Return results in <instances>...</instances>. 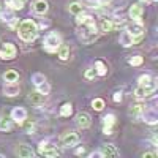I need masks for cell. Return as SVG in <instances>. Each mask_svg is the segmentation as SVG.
<instances>
[{
    "mask_svg": "<svg viewBox=\"0 0 158 158\" xmlns=\"http://www.w3.org/2000/svg\"><path fill=\"white\" fill-rule=\"evenodd\" d=\"M44 100H46V95L40 94V92H33V94L30 95V101L33 104H41V103H44Z\"/></svg>",
    "mask_w": 158,
    "mask_h": 158,
    "instance_id": "23",
    "label": "cell"
},
{
    "mask_svg": "<svg viewBox=\"0 0 158 158\" xmlns=\"http://www.w3.org/2000/svg\"><path fill=\"white\" fill-rule=\"evenodd\" d=\"M92 106H94L95 111H103V108H104V101H103L101 98H95L94 101H92Z\"/></svg>",
    "mask_w": 158,
    "mask_h": 158,
    "instance_id": "30",
    "label": "cell"
},
{
    "mask_svg": "<svg viewBox=\"0 0 158 158\" xmlns=\"http://www.w3.org/2000/svg\"><path fill=\"white\" fill-rule=\"evenodd\" d=\"M57 56H59V59H60V60H67V59L70 57V48H68V46L60 44V48L57 49Z\"/></svg>",
    "mask_w": 158,
    "mask_h": 158,
    "instance_id": "22",
    "label": "cell"
},
{
    "mask_svg": "<svg viewBox=\"0 0 158 158\" xmlns=\"http://www.w3.org/2000/svg\"><path fill=\"white\" fill-rule=\"evenodd\" d=\"M150 2H155V0H150Z\"/></svg>",
    "mask_w": 158,
    "mask_h": 158,
    "instance_id": "42",
    "label": "cell"
},
{
    "mask_svg": "<svg viewBox=\"0 0 158 158\" xmlns=\"http://www.w3.org/2000/svg\"><path fill=\"white\" fill-rule=\"evenodd\" d=\"M24 130H25V133H27V135H32L33 133V131H35V123L33 122H25L24 120Z\"/></svg>",
    "mask_w": 158,
    "mask_h": 158,
    "instance_id": "33",
    "label": "cell"
},
{
    "mask_svg": "<svg viewBox=\"0 0 158 158\" xmlns=\"http://www.w3.org/2000/svg\"><path fill=\"white\" fill-rule=\"evenodd\" d=\"M15 57H16V48H15V44L5 43L3 48L0 49V59H3V60H13Z\"/></svg>",
    "mask_w": 158,
    "mask_h": 158,
    "instance_id": "6",
    "label": "cell"
},
{
    "mask_svg": "<svg viewBox=\"0 0 158 158\" xmlns=\"http://www.w3.org/2000/svg\"><path fill=\"white\" fill-rule=\"evenodd\" d=\"M73 114V106H71V103H65L63 106L60 108V115L62 117H70Z\"/></svg>",
    "mask_w": 158,
    "mask_h": 158,
    "instance_id": "25",
    "label": "cell"
},
{
    "mask_svg": "<svg viewBox=\"0 0 158 158\" xmlns=\"http://www.w3.org/2000/svg\"><path fill=\"white\" fill-rule=\"evenodd\" d=\"M18 35H19V38L22 40V41L30 43V41H33V40L38 36V25L32 19H25V21H22L19 24Z\"/></svg>",
    "mask_w": 158,
    "mask_h": 158,
    "instance_id": "1",
    "label": "cell"
},
{
    "mask_svg": "<svg viewBox=\"0 0 158 158\" xmlns=\"http://www.w3.org/2000/svg\"><path fill=\"white\" fill-rule=\"evenodd\" d=\"M16 155H19L21 158H33V156H35V152L32 150V147L22 144V146H19V147L16 149Z\"/></svg>",
    "mask_w": 158,
    "mask_h": 158,
    "instance_id": "12",
    "label": "cell"
},
{
    "mask_svg": "<svg viewBox=\"0 0 158 158\" xmlns=\"http://www.w3.org/2000/svg\"><path fill=\"white\" fill-rule=\"evenodd\" d=\"M142 117H144V120H146V123H149V125H155L158 122L156 112L153 109H144L142 111Z\"/></svg>",
    "mask_w": 158,
    "mask_h": 158,
    "instance_id": "13",
    "label": "cell"
},
{
    "mask_svg": "<svg viewBox=\"0 0 158 158\" xmlns=\"http://www.w3.org/2000/svg\"><path fill=\"white\" fill-rule=\"evenodd\" d=\"M60 141H62L63 147H74V146H77V142H79V136L76 133H73V131H67V133L62 135Z\"/></svg>",
    "mask_w": 158,
    "mask_h": 158,
    "instance_id": "5",
    "label": "cell"
},
{
    "mask_svg": "<svg viewBox=\"0 0 158 158\" xmlns=\"http://www.w3.org/2000/svg\"><path fill=\"white\" fill-rule=\"evenodd\" d=\"M97 76V73H95V68H89L87 71H85V77L87 79H94Z\"/></svg>",
    "mask_w": 158,
    "mask_h": 158,
    "instance_id": "36",
    "label": "cell"
},
{
    "mask_svg": "<svg viewBox=\"0 0 158 158\" xmlns=\"http://www.w3.org/2000/svg\"><path fill=\"white\" fill-rule=\"evenodd\" d=\"M141 16H142V6H139V5H133V6L130 8V18L133 19V21L141 19Z\"/></svg>",
    "mask_w": 158,
    "mask_h": 158,
    "instance_id": "19",
    "label": "cell"
},
{
    "mask_svg": "<svg viewBox=\"0 0 158 158\" xmlns=\"http://www.w3.org/2000/svg\"><path fill=\"white\" fill-rule=\"evenodd\" d=\"M90 123H92V118H90V115L87 112H79L76 115V125L79 128H89Z\"/></svg>",
    "mask_w": 158,
    "mask_h": 158,
    "instance_id": "10",
    "label": "cell"
},
{
    "mask_svg": "<svg viewBox=\"0 0 158 158\" xmlns=\"http://www.w3.org/2000/svg\"><path fill=\"white\" fill-rule=\"evenodd\" d=\"M127 32H128L131 36H133L135 43H138L139 40L142 38V35H144V24L141 22V19L130 22V24L127 25Z\"/></svg>",
    "mask_w": 158,
    "mask_h": 158,
    "instance_id": "3",
    "label": "cell"
},
{
    "mask_svg": "<svg viewBox=\"0 0 158 158\" xmlns=\"http://www.w3.org/2000/svg\"><path fill=\"white\" fill-rule=\"evenodd\" d=\"M11 118H13L16 123L22 125L24 120H27V111H25V108H21V106L13 108V111H11Z\"/></svg>",
    "mask_w": 158,
    "mask_h": 158,
    "instance_id": "8",
    "label": "cell"
},
{
    "mask_svg": "<svg viewBox=\"0 0 158 158\" xmlns=\"http://www.w3.org/2000/svg\"><path fill=\"white\" fill-rule=\"evenodd\" d=\"M95 73L98 74V76H106V73H108V68H106V65H104L101 60H98V62H95Z\"/></svg>",
    "mask_w": 158,
    "mask_h": 158,
    "instance_id": "24",
    "label": "cell"
},
{
    "mask_svg": "<svg viewBox=\"0 0 158 158\" xmlns=\"http://www.w3.org/2000/svg\"><path fill=\"white\" fill-rule=\"evenodd\" d=\"M27 2V0H6V6L11 8V10H22L24 3Z\"/></svg>",
    "mask_w": 158,
    "mask_h": 158,
    "instance_id": "21",
    "label": "cell"
},
{
    "mask_svg": "<svg viewBox=\"0 0 158 158\" xmlns=\"http://www.w3.org/2000/svg\"><path fill=\"white\" fill-rule=\"evenodd\" d=\"M38 152L44 155V156H59V152L54 146H51L48 141H43L41 144L38 146Z\"/></svg>",
    "mask_w": 158,
    "mask_h": 158,
    "instance_id": "7",
    "label": "cell"
},
{
    "mask_svg": "<svg viewBox=\"0 0 158 158\" xmlns=\"http://www.w3.org/2000/svg\"><path fill=\"white\" fill-rule=\"evenodd\" d=\"M115 125V115L108 114L103 118V131L104 135H112V127Z\"/></svg>",
    "mask_w": 158,
    "mask_h": 158,
    "instance_id": "9",
    "label": "cell"
},
{
    "mask_svg": "<svg viewBox=\"0 0 158 158\" xmlns=\"http://www.w3.org/2000/svg\"><path fill=\"white\" fill-rule=\"evenodd\" d=\"M19 85L16 84V82H6L5 85H3V94L6 95V97H16V95H19Z\"/></svg>",
    "mask_w": 158,
    "mask_h": 158,
    "instance_id": "11",
    "label": "cell"
},
{
    "mask_svg": "<svg viewBox=\"0 0 158 158\" xmlns=\"http://www.w3.org/2000/svg\"><path fill=\"white\" fill-rule=\"evenodd\" d=\"M70 13H73V15H79V13H82V5L81 3H71L70 5Z\"/></svg>",
    "mask_w": 158,
    "mask_h": 158,
    "instance_id": "32",
    "label": "cell"
},
{
    "mask_svg": "<svg viewBox=\"0 0 158 158\" xmlns=\"http://www.w3.org/2000/svg\"><path fill=\"white\" fill-rule=\"evenodd\" d=\"M142 111H144V106H142V104H136V106L131 108V114H135V115L142 114Z\"/></svg>",
    "mask_w": 158,
    "mask_h": 158,
    "instance_id": "35",
    "label": "cell"
},
{
    "mask_svg": "<svg viewBox=\"0 0 158 158\" xmlns=\"http://www.w3.org/2000/svg\"><path fill=\"white\" fill-rule=\"evenodd\" d=\"M3 79H5V82H18L19 74H18V71H15V70H8V71H5Z\"/></svg>",
    "mask_w": 158,
    "mask_h": 158,
    "instance_id": "20",
    "label": "cell"
},
{
    "mask_svg": "<svg viewBox=\"0 0 158 158\" xmlns=\"http://www.w3.org/2000/svg\"><path fill=\"white\" fill-rule=\"evenodd\" d=\"M0 130L2 131H10L11 130V122L6 117H0Z\"/></svg>",
    "mask_w": 158,
    "mask_h": 158,
    "instance_id": "29",
    "label": "cell"
},
{
    "mask_svg": "<svg viewBox=\"0 0 158 158\" xmlns=\"http://www.w3.org/2000/svg\"><path fill=\"white\" fill-rule=\"evenodd\" d=\"M48 2L46 0H36V2L33 3V11L36 13V15H44V13L48 11Z\"/></svg>",
    "mask_w": 158,
    "mask_h": 158,
    "instance_id": "16",
    "label": "cell"
},
{
    "mask_svg": "<svg viewBox=\"0 0 158 158\" xmlns=\"http://www.w3.org/2000/svg\"><path fill=\"white\" fill-rule=\"evenodd\" d=\"M112 27H114V24H112L111 19H103V21H101V32H103V33L111 32Z\"/></svg>",
    "mask_w": 158,
    "mask_h": 158,
    "instance_id": "26",
    "label": "cell"
},
{
    "mask_svg": "<svg viewBox=\"0 0 158 158\" xmlns=\"http://www.w3.org/2000/svg\"><path fill=\"white\" fill-rule=\"evenodd\" d=\"M112 100H114L115 103H120V101H122V92H115L114 97H112Z\"/></svg>",
    "mask_w": 158,
    "mask_h": 158,
    "instance_id": "37",
    "label": "cell"
},
{
    "mask_svg": "<svg viewBox=\"0 0 158 158\" xmlns=\"http://www.w3.org/2000/svg\"><path fill=\"white\" fill-rule=\"evenodd\" d=\"M49 90H51V85L49 82H41L40 85H36V92H40V94H43V95H48L49 94Z\"/></svg>",
    "mask_w": 158,
    "mask_h": 158,
    "instance_id": "28",
    "label": "cell"
},
{
    "mask_svg": "<svg viewBox=\"0 0 158 158\" xmlns=\"http://www.w3.org/2000/svg\"><path fill=\"white\" fill-rule=\"evenodd\" d=\"M142 62H144V59L141 56H135V57L130 59V65H131V67H139V65H142Z\"/></svg>",
    "mask_w": 158,
    "mask_h": 158,
    "instance_id": "31",
    "label": "cell"
},
{
    "mask_svg": "<svg viewBox=\"0 0 158 158\" xmlns=\"http://www.w3.org/2000/svg\"><path fill=\"white\" fill-rule=\"evenodd\" d=\"M142 2H150V0H142Z\"/></svg>",
    "mask_w": 158,
    "mask_h": 158,
    "instance_id": "41",
    "label": "cell"
},
{
    "mask_svg": "<svg viewBox=\"0 0 158 158\" xmlns=\"http://www.w3.org/2000/svg\"><path fill=\"white\" fill-rule=\"evenodd\" d=\"M138 82H139V85H146V84L152 82V77H150L149 74H142V76L138 79Z\"/></svg>",
    "mask_w": 158,
    "mask_h": 158,
    "instance_id": "34",
    "label": "cell"
},
{
    "mask_svg": "<svg viewBox=\"0 0 158 158\" xmlns=\"http://www.w3.org/2000/svg\"><path fill=\"white\" fill-rule=\"evenodd\" d=\"M120 44H122L123 48H128V46H131V44H135L133 36H131L127 30H125V32H122V35H120Z\"/></svg>",
    "mask_w": 158,
    "mask_h": 158,
    "instance_id": "18",
    "label": "cell"
},
{
    "mask_svg": "<svg viewBox=\"0 0 158 158\" xmlns=\"http://www.w3.org/2000/svg\"><path fill=\"white\" fill-rule=\"evenodd\" d=\"M44 81H46V76H44V74H41V73H33V74H32V82H33L35 87L40 85L41 82H44Z\"/></svg>",
    "mask_w": 158,
    "mask_h": 158,
    "instance_id": "27",
    "label": "cell"
},
{
    "mask_svg": "<svg viewBox=\"0 0 158 158\" xmlns=\"http://www.w3.org/2000/svg\"><path fill=\"white\" fill-rule=\"evenodd\" d=\"M144 158H150V156H156V153H144Z\"/></svg>",
    "mask_w": 158,
    "mask_h": 158,
    "instance_id": "39",
    "label": "cell"
},
{
    "mask_svg": "<svg viewBox=\"0 0 158 158\" xmlns=\"http://www.w3.org/2000/svg\"><path fill=\"white\" fill-rule=\"evenodd\" d=\"M0 18H2V21L3 22H8L10 24V27H15L16 25V22H18V18L13 15V13H10V11H6V13H0Z\"/></svg>",
    "mask_w": 158,
    "mask_h": 158,
    "instance_id": "17",
    "label": "cell"
},
{
    "mask_svg": "<svg viewBox=\"0 0 158 158\" xmlns=\"http://www.w3.org/2000/svg\"><path fill=\"white\" fill-rule=\"evenodd\" d=\"M100 152H101V155H103V156H108V158H109V156H117V155H118L117 149L112 146V144H104V146L101 147V150H100Z\"/></svg>",
    "mask_w": 158,
    "mask_h": 158,
    "instance_id": "15",
    "label": "cell"
},
{
    "mask_svg": "<svg viewBox=\"0 0 158 158\" xmlns=\"http://www.w3.org/2000/svg\"><path fill=\"white\" fill-rule=\"evenodd\" d=\"M60 44H62V38H60L59 33H54V32L49 33L43 41V48H44L46 52H57Z\"/></svg>",
    "mask_w": 158,
    "mask_h": 158,
    "instance_id": "2",
    "label": "cell"
},
{
    "mask_svg": "<svg viewBox=\"0 0 158 158\" xmlns=\"http://www.w3.org/2000/svg\"><path fill=\"white\" fill-rule=\"evenodd\" d=\"M85 153V149L84 147H79L77 150H76V155H84Z\"/></svg>",
    "mask_w": 158,
    "mask_h": 158,
    "instance_id": "38",
    "label": "cell"
},
{
    "mask_svg": "<svg viewBox=\"0 0 158 158\" xmlns=\"http://www.w3.org/2000/svg\"><path fill=\"white\" fill-rule=\"evenodd\" d=\"M3 11V6H2V3H0V13H2Z\"/></svg>",
    "mask_w": 158,
    "mask_h": 158,
    "instance_id": "40",
    "label": "cell"
},
{
    "mask_svg": "<svg viewBox=\"0 0 158 158\" xmlns=\"http://www.w3.org/2000/svg\"><path fill=\"white\" fill-rule=\"evenodd\" d=\"M155 89H156V79H152V82H149V84H146V85H139L136 90H135V97L136 98H146V97H149V95H152L153 92H155Z\"/></svg>",
    "mask_w": 158,
    "mask_h": 158,
    "instance_id": "4",
    "label": "cell"
},
{
    "mask_svg": "<svg viewBox=\"0 0 158 158\" xmlns=\"http://www.w3.org/2000/svg\"><path fill=\"white\" fill-rule=\"evenodd\" d=\"M92 22H95V19L92 18L90 15H84V13H79L76 15V24L77 25H89Z\"/></svg>",
    "mask_w": 158,
    "mask_h": 158,
    "instance_id": "14",
    "label": "cell"
}]
</instances>
